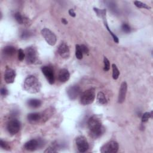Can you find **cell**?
Segmentation results:
<instances>
[{
    "label": "cell",
    "instance_id": "25",
    "mask_svg": "<svg viewBox=\"0 0 153 153\" xmlns=\"http://www.w3.org/2000/svg\"><path fill=\"white\" fill-rule=\"evenodd\" d=\"M134 5L137 7V8H146V9H151V7H149L147 4H145V3H143L140 1H134Z\"/></svg>",
    "mask_w": 153,
    "mask_h": 153
},
{
    "label": "cell",
    "instance_id": "18",
    "mask_svg": "<svg viewBox=\"0 0 153 153\" xmlns=\"http://www.w3.org/2000/svg\"><path fill=\"white\" fill-rule=\"evenodd\" d=\"M16 48L11 45L6 46L2 49V54L4 56L7 57H10L13 56L16 53Z\"/></svg>",
    "mask_w": 153,
    "mask_h": 153
},
{
    "label": "cell",
    "instance_id": "19",
    "mask_svg": "<svg viewBox=\"0 0 153 153\" xmlns=\"http://www.w3.org/2000/svg\"><path fill=\"white\" fill-rule=\"evenodd\" d=\"M27 105L32 108H37L41 106L42 102L40 100L36 99H30L27 102Z\"/></svg>",
    "mask_w": 153,
    "mask_h": 153
},
{
    "label": "cell",
    "instance_id": "27",
    "mask_svg": "<svg viewBox=\"0 0 153 153\" xmlns=\"http://www.w3.org/2000/svg\"><path fill=\"white\" fill-rule=\"evenodd\" d=\"M151 114H152V112H151V113L148 112H145L142 116V121L143 123L146 122L151 118V117L152 115Z\"/></svg>",
    "mask_w": 153,
    "mask_h": 153
},
{
    "label": "cell",
    "instance_id": "14",
    "mask_svg": "<svg viewBox=\"0 0 153 153\" xmlns=\"http://www.w3.org/2000/svg\"><path fill=\"white\" fill-rule=\"evenodd\" d=\"M16 75V74L14 70L9 68H7L4 74V80L5 82L7 84H11L14 82Z\"/></svg>",
    "mask_w": 153,
    "mask_h": 153
},
{
    "label": "cell",
    "instance_id": "2",
    "mask_svg": "<svg viewBox=\"0 0 153 153\" xmlns=\"http://www.w3.org/2000/svg\"><path fill=\"white\" fill-rule=\"evenodd\" d=\"M23 88L28 93H36L41 90V84L35 76L29 75L24 81Z\"/></svg>",
    "mask_w": 153,
    "mask_h": 153
},
{
    "label": "cell",
    "instance_id": "28",
    "mask_svg": "<svg viewBox=\"0 0 153 153\" xmlns=\"http://www.w3.org/2000/svg\"><path fill=\"white\" fill-rule=\"evenodd\" d=\"M32 35V33L29 31V30H24L22 34H21V38L22 39H27L29 38Z\"/></svg>",
    "mask_w": 153,
    "mask_h": 153
},
{
    "label": "cell",
    "instance_id": "7",
    "mask_svg": "<svg viewBox=\"0 0 153 153\" xmlns=\"http://www.w3.org/2000/svg\"><path fill=\"white\" fill-rule=\"evenodd\" d=\"M41 33L48 44L50 45H54L56 44L57 37L51 30L48 28H44L41 30Z\"/></svg>",
    "mask_w": 153,
    "mask_h": 153
},
{
    "label": "cell",
    "instance_id": "6",
    "mask_svg": "<svg viewBox=\"0 0 153 153\" xmlns=\"http://www.w3.org/2000/svg\"><path fill=\"white\" fill-rule=\"evenodd\" d=\"M48 113L44 112V113L39 112H32L30 113L27 116V120L30 123H38L39 121H41V123L44 122V120H47L48 117H47Z\"/></svg>",
    "mask_w": 153,
    "mask_h": 153
},
{
    "label": "cell",
    "instance_id": "24",
    "mask_svg": "<svg viewBox=\"0 0 153 153\" xmlns=\"http://www.w3.org/2000/svg\"><path fill=\"white\" fill-rule=\"evenodd\" d=\"M14 17H15V19L16 20L17 22V23L20 25H22V24H23V23L25 22V17L19 13V12H17L16 13H15L14 14Z\"/></svg>",
    "mask_w": 153,
    "mask_h": 153
},
{
    "label": "cell",
    "instance_id": "35",
    "mask_svg": "<svg viewBox=\"0 0 153 153\" xmlns=\"http://www.w3.org/2000/svg\"><path fill=\"white\" fill-rule=\"evenodd\" d=\"M61 21H62V23L63 24H64V25H67L68 24V22H67V20L65 19H64V18H63V19H62V20H61Z\"/></svg>",
    "mask_w": 153,
    "mask_h": 153
},
{
    "label": "cell",
    "instance_id": "30",
    "mask_svg": "<svg viewBox=\"0 0 153 153\" xmlns=\"http://www.w3.org/2000/svg\"><path fill=\"white\" fill-rule=\"evenodd\" d=\"M121 28H122L123 31L126 32V33H129L130 32V30H131L130 26L126 24V23L123 24V25L121 26Z\"/></svg>",
    "mask_w": 153,
    "mask_h": 153
},
{
    "label": "cell",
    "instance_id": "29",
    "mask_svg": "<svg viewBox=\"0 0 153 153\" xmlns=\"http://www.w3.org/2000/svg\"><path fill=\"white\" fill-rule=\"evenodd\" d=\"M17 55H18V59L20 61H22L25 58V51L20 48L19 50H18L17 51Z\"/></svg>",
    "mask_w": 153,
    "mask_h": 153
},
{
    "label": "cell",
    "instance_id": "13",
    "mask_svg": "<svg viewBox=\"0 0 153 153\" xmlns=\"http://www.w3.org/2000/svg\"><path fill=\"white\" fill-rule=\"evenodd\" d=\"M41 71L48 83L50 84H53L54 82V74L53 69L50 66H44L41 68Z\"/></svg>",
    "mask_w": 153,
    "mask_h": 153
},
{
    "label": "cell",
    "instance_id": "23",
    "mask_svg": "<svg viewBox=\"0 0 153 153\" xmlns=\"http://www.w3.org/2000/svg\"><path fill=\"white\" fill-rule=\"evenodd\" d=\"M112 78L114 79H118L120 75V71L118 70L115 64H112Z\"/></svg>",
    "mask_w": 153,
    "mask_h": 153
},
{
    "label": "cell",
    "instance_id": "11",
    "mask_svg": "<svg viewBox=\"0 0 153 153\" xmlns=\"http://www.w3.org/2000/svg\"><path fill=\"white\" fill-rule=\"evenodd\" d=\"M44 142L41 139H31L25 143L24 148L29 151H33L43 146Z\"/></svg>",
    "mask_w": 153,
    "mask_h": 153
},
{
    "label": "cell",
    "instance_id": "20",
    "mask_svg": "<svg viewBox=\"0 0 153 153\" xmlns=\"http://www.w3.org/2000/svg\"><path fill=\"white\" fill-rule=\"evenodd\" d=\"M97 101L100 105H106L107 103V99L103 92L100 91L97 93Z\"/></svg>",
    "mask_w": 153,
    "mask_h": 153
},
{
    "label": "cell",
    "instance_id": "21",
    "mask_svg": "<svg viewBox=\"0 0 153 153\" xmlns=\"http://www.w3.org/2000/svg\"><path fill=\"white\" fill-rule=\"evenodd\" d=\"M59 145L57 143H53L50 146L47 148L44 152H56L58 151Z\"/></svg>",
    "mask_w": 153,
    "mask_h": 153
},
{
    "label": "cell",
    "instance_id": "33",
    "mask_svg": "<svg viewBox=\"0 0 153 153\" xmlns=\"http://www.w3.org/2000/svg\"><path fill=\"white\" fill-rule=\"evenodd\" d=\"M81 47V50L82 51V53H84V54H87L89 51L88 50V48H87V46H85V45L84 44H82L81 45H80Z\"/></svg>",
    "mask_w": 153,
    "mask_h": 153
},
{
    "label": "cell",
    "instance_id": "12",
    "mask_svg": "<svg viewBox=\"0 0 153 153\" xmlns=\"http://www.w3.org/2000/svg\"><path fill=\"white\" fill-rule=\"evenodd\" d=\"M81 88L77 85L69 86L66 89V93L69 99L74 100H75L81 93Z\"/></svg>",
    "mask_w": 153,
    "mask_h": 153
},
{
    "label": "cell",
    "instance_id": "17",
    "mask_svg": "<svg viewBox=\"0 0 153 153\" xmlns=\"http://www.w3.org/2000/svg\"><path fill=\"white\" fill-rule=\"evenodd\" d=\"M70 78V74L68 69H62L59 71L58 74V79L62 82H65L67 81Z\"/></svg>",
    "mask_w": 153,
    "mask_h": 153
},
{
    "label": "cell",
    "instance_id": "26",
    "mask_svg": "<svg viewBox=\"0 0 153 153\" xmlns=\"http://www.w3.org/2000/svg\"><path fill=\"white\" fill-rule=\"evenodd\" d=\"M103 63H104V66H103L104 71L105 72L108 71L110 69V63L109 60L106 57H104L103 58Z\"/></svg>",
    "mask_w": 153,
    "mask_h": 153
},
{
    "label": "cell",
    "instance_id": "3",
    "mask_svg": "<svg viewBox=\"0 0 153 153\" xmlns=\"http://www.w3.org/2000/svg\"><path fill=\"white\" fill-rule=\"evenodd\" d=\"M95 99L94 88H91L84 91L81 95L80 102L83 105H87L92 103Z\"/></svg>",
    "mask_w": 153,
    "mask_h": 153
},
{
    "label": "cell",
    "instance_id": "22",
    "mask_svg": "<svg viewBox=\"0 0 153 153\" xmlns=\"http://www.w3.org/2000/svg\"><path fill=\"white\" fill-rule=\"evenodd\" d=\"M75 56L78 59H82L83 56V53L81 50V47L79 45L76 44L75 45Z\"/></svg>",
    "mask_w": 153,
    "mask_h": 153
},
{
    "label": "cell",
    "instance_id": "16",
    "mask_svg": "<svg viewBox=\"0 0 153 153\" xmlns=\"http://www.w3.org/2000/svg\"><path fill=\"white\" fill-rule=\"evenodd\" d=\"M127 90V84L126 82L124 81L121 84L120 88L119 90V94L118 97V102L119 103H122L125 100Z\"/></svg>",
    "mask_w": 153,
    "mask_h": 153
},
{
    "label": "cell",
    "instance_id": "32",
    "mask_svg": "<svg viewBox=\"0 0 153 153\" xmlns=\"http://www.w3.org/2000/svg\"><path fill=\"white\" fill-rule=\"evenodd\" d=\"M8 91L6 88H5V87L1 88V94L2 96H6L7 95H8Z\"/></svg>",
    "mask_w": 153,
    "mask_h": 153
},
{
    "label": "cell",
    "instance_id": "8",
    "mask_svg": "<svg viewBox=\"0 0 153 153\" xmlns=\"http://www.w3.org/2000/svg\"><path fill=\"white\" fill-rule=\"evenodd\" d=\"M118 143L115 141H109L104 144L100 149L102 153H115L118 150Z\"/></svg>",
    "mask_w": 153,
    "mask_h": 153
},
{
    "label": "cell",
    "instance_id": "34",
    "mask_svg": "<svg viewBox=\"0 0 153 153\" xmlns=\"http://www.w3.org/2000/svg\"><path fill=\"white\" fill-rule=\"evenodd\" d=\"M69 14L71 16V17H75V16H76V14H75V13L74 12V10H72V9H70L69 10Z\"/></svg>",
    "mask_w": 153,
    "mask_h": 153
},
{
    "label": "cell",
    "instance_id": "10",
    "mask_svg": "<svg viewBox=\"0 0 153 153\" xmlns=\"http://www.w3.org/2000/svg\"><path fill=\"white\" fill-rule=\"evenodd\" d=\"M7 129L8 133L12 135L17 133L20 129V123L16 118L11 119L7 124Z\"/></svg>",
    "mask_w": 153,
    "mask_h": 153
},
{
    "label": "cell",
    "instance_id": "5",
    "mask_svg": "<svg viewBox=\"0 0 153 153\" xmlns=\"http://www.w3.org/2000/svg\"><path fill=\"white\" fill-rule=\"evenodd\" d=\"M25 59L28 64L35 63L38 59V54L36 49L33 47H29L25 49Z\"/></svg>",
    "mask_w": 153,
    "mask_h": 153
},
{
    "label": "cell",
    "instance_id": "9",
    "mask_svg": "<svg viewBox=\"0 0 153 153\" xmlns=\"http://www.w3.org/2000/svg\"><path fill=\"white\" fill-rule=\"evenodd\" d=\"M75 144L79 152H85L89 148V144L87 139L83 136H79L75 139Z\"/></svg>",
    "mask_w": 153,
    "mask_h": 153
},
{
    "label": "cell",
    "instance_id": "31",
    "mask_svg": "<svg viewBox=\"0 0 153 153\" xmlns=\"http://www.w3.org/2000/svg\"><path fill=\"white\" fill-rule=\"evenodd\" d=\"M0 145H1V147L3 149H10V146H9L8 143L7 142L4 141L2 139H1V140H0Z\"/></svg>",
    "mask_w": 153,
    "mask_h": 153
},
{
    "label": "cell",
    "instance_id": "1",
    "mask_svg": "<svg viewBox=\"0 0 153 153\" xmlns=\"http://www.w3.org/2000/svg\"><path fill=\"white\" fill-rule=\"evenodd\" d=\"M88 127L90 130V134L94 139L99 137L105 131V128L102 126L100 119L96 115H93L89 118Z\"/></svg>",
    "mask_w": 153,
    "mask_h": 153
},
{
    "label": "cell",
    "instance_id": "15",
    "mask_svg": "<svg viewBox=\"0 0 153 153\" xmlns=\"http://www.w3.org/2000/svg\"><path fill=\"white\" fill-rule=\"evenodd\" d=\"M57 52L64 59H67L69 57L70 54V51L68 45L65 43L62 42L58 47Z\"/></svg>",
    "mask_w": 153,
    "mask_h": 153
},
{
    "label": "cell",
    "instance_id": "4",
    "mask_svg": "<svg viewBox=\"0 0 153 153\" xmlns=\"http://www.w3.org/2000/svg\"><path fill=\"white\" fill-rule=\"evenodd\" d=\"M93 9H94V11H95V13L97 14V16L99 17H101L103 19L104 25L106 27V29L108 30V32L110 33L111 36H112L114 42L116 43H118V38L111 30L110 28L108 26V23L106 21V10L105 9L100 10L97 8H94Z\"/></svg>",
    "mask_w": 153,
    "mask_h": 153
}]
</instances>
